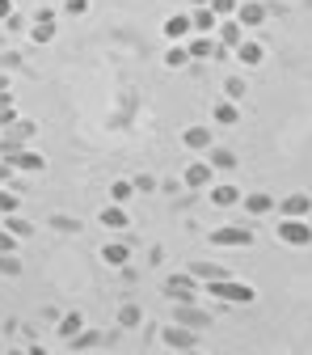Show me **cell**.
Returning <instances> with one entry per match:
<instances>
[{
    "label": "cell",
    "instance_id": "obj_9",
    "mask_svg": "<svg viewBox=\"0 0 312 355\" xmlns=\"http://www.w3.org/2000/svg\"><path fill=\"white\" fill-rule=\"evenodd\" d=\"M160 343H165V347H177V351H186V347H199V330H190V326H182V322H173V326L160 330Z\"/></svg>",
    "mask_w": 312,
    "mask_h": 355
},
{
    "label": "cell",
    "instance_id": "obj_1",
    "mask_svg": "<svg viewBox=\"0 0 312 355\" xmlns=\"http://www.w3.org/2000/svg\"><path fill=\"white\" fill-rule=\"evenodd\" d=\"M203 292H207L211 300H219V304H253V296H257L249 284H241V279H232V275L203 284Z\"/></svg>",
    "mask_w": 312,
    "mask_h": 355
},
{
    "label": "cell",
    "instance_id": "obj_22",
    "mask_svg": "<svg viewBox=\"0 0 312 355\" xmlns=\"http://www.w3.org/2000/svg\"><path fill=\"white\" fill-rule=\"evenodd\" d=\"M211 119H215L219 127H237L241 110H237V102H228V98H224V102H215V106H211Z\"/></svg>",
    "mask_w": 312,
    "mask_h": 355
},
{
    "label": "cell",
    "instance_id": "obj_32",
    "mask_svg": "<svg viewBox=\"0 0 312 355\" xmlns=\"http://www.w3.org/2000/svg\"><path fill=\"white\" fill-rule=\"evenodd\" d=\"M21 207V195L17 191H0V216H13Z\"/></svg>",
    "mask_w": 312,
    "mask_h": 355
},
{
    "label": "cell",
    "instance_id": "obj_6",
    "mask_svg": "<svg viewBox=\"0 0 312 355\" xmlns=\"http://www.w3.org/2000/svg\"><path fill=\"white\" fill-rule=\"evenodd\" d=\"M0 157H9V165L17 173H42V169H47V157L34 153V148H13V153H0Z\"/></svg>",
    "mask_w": 312,
    "mask_h": 355
},
{
    "label": "cell",
    "instance_id": "obj_18",
    "mask_svg": "<svg viewBox=\"0 0 312 355\" xmlns=\"http://www.w3.org/2000/svg\"><path fill=\"white\" fill-rule=\"evenodd\" d=\"M30 38L38 42V47H47V42L55 38V13H38V21L30 26Z\"/></svg>",
    "mask_w": 312,
    "mask_h": 355
},
{
    "label": "cell",
    "instance_id": "obj_21",
    "mask_svg": "<svg viewBox=\"0 0 312 355\" xmlns=\"http://www.w3.org/2000/svg\"><path fill=\"white\" fill-rule=\"evenodd\" d=\"M98 254H102V262H106V266H127V262H131V250H127L122 241H106Z\"/></svg>",
    "mask_w": 312,
    "mask_h": 355
},
{
    "label": "cell",
    "instance_id": "obj_42",
    "mask_svg": "<svg viewBox=\"0 0 312 355\" xmlns=\"http://www.w3.org/2000/svg\"><path fill=\"white\" fill-rule=\"evenodd\" d=\"M194 5H211V0H194Z\"/></svg>",
    "mask_w": 312,
    "mask_h": 355
},
{
    "label": "cell",
    "instance_id": "obj_16",
    "mask_svg": "<svg viewBox=\"0 0 312 355\" xmlns=\"http://www.w3.org/2000/svg\"><path fill=\"white\" fill-rule=\"evenodd\" d=\"M190 34H194L190 13H177V17H169V21H165V38H169V42H186Z\"/></svg>",
    "mask_w": 312,
    "mask_h": 355
},
{
    "label": "cell",
    "instance_id": "obj_29",
    "mask_svg": "<svg viewBox=\"0 0 312 355\" xmlns=\"http://www.w3.org/2000/svg\"><path fill=\"white\" fill-rule=\"evenodd\" d=\"M5 229H9V233H17V237H30V233H34V225H30V220H21L17 211H13V216H5Z\"/></svg>",
    "mask_w": 312,
    "mask_h": 355
},
{
    "label": "cell",
    "instance_id": "obj_28",
    "mask_svg": "<svg viewBox=\"0 0 312 355\" xmlns=\"http://www.w3.org/2000/svg\"><path fill=\"white\" fill-rule=\"evenodd\" d=\"M131 195H136V182H131V178H118V182L110 187V199H114V203H127Z\"/></svg>",
    "mask_w": 312,
    "mask_h": 355
},
{
    "label": "cell",
    "instance_id": "obj_38",
    "mask_svg": "<svg viewBox=\"0 0 312 355\" xmlns=\"http://www.w3.org/2000/svg\"><path fill=\"white\" fill-rule=\"evenodd\" d=\"M9 173H13V165H9V157H0V182H9Z\"/></svg>",
    "mask_w": 312,
    "mask_h": 355
},
{
    "label": "cell",
    "instance_id": "obj_20",
    "mask_svg": "<svg viewBox=\"0 0 312 355\" xmlns=\"http://www.w3.org/2000/svg\"><path fill=\"white\" fill-rule=\"evenodd\" d=\"M182 144L194 148V153H207L211 148V127H186L182 131Z\"/></svg>",
    "mask_w": 312,
    "mask_h": 355
},
{
    "label": "cell",
    "instance_id": "obj_30",
    "mask_svg": "<svg viewBox=\"0 0 312 355\" xmlns=\"http://www.w3.org/2000/svg\"><path fill=\"white\" fill-rule=\"evenodd\" d=\"M140 318H144V313H140V304H122V309H118V322H122L127 330H136Z\"/></svg>",
    "mask_w": 312,
    "mask_h": 355
},
{
    "label": "cell",
    "instance_id": "obj_15",
    "mask_svg": "<svg viewBox=\"0 0 312 355\" xmlns=\"http://www.w3.org/2000/svg\"><path fill=\"white\" fill-rule=\"evenodd\" d=\"M98 220H102V229H110V233H122V229L131 225V216H127V207H122V203H106Z\"/></svg>",
    "mask_w": 312,
    "mask_h": 355
},
{
    "label": "cell",
    "instance_id": "obj_25",
    "mask_svg": "<svg viewBox=\"0 0 312 355\" xmlns=\"http://www.w3.org/2000/svg\"><path fill=\"white\" fill-rule=\"evenodd\" d=\"M80 330H84V313H80V309H72V313L59 318V338H76Z\"/></svg>",
    "mask_w": 312,
    "mask_h": 355
},
{
    "label": "cell",
    "instance_id": "obj_12",
    "mask_svg": "<svg viewBox=\"0 0 312 355\" xmlns=\"http://www.w3.org/2000/svg\"><path fill=\"white\" fill-rule=\"evenodd\" d=\"M207 195H211V203H215V207H237V203L245 199V191H241V187H232V182H211V187H207Z\"/></svg>",
    "mask_w": 312,
    "mask_h": 355
},
{
    "label": "cell",
    "instance_id": "obj_13",
    "mask_svg": "<svg viewBox=\"0 0 312 355\" xmlns=\"http://www.w3.org/2000/svg\"><path fill=\"white\" fill-rule=\"evenodd\" d=\"M215 38H219V47L237 51V42L245 38V26H241L237 17H219V26H215Z\"/></svg>",
    "mask_w": 312,
    "mask_h": 355
},
{
    "label": "cell",
    "instance_id": "obj_26",
    "mask_svg": "<svg viewBox=\"0 0 312 355\" xmlns=\"http://www.w3.org/2000/svg\"><path fill=\"white\" fill-rule=\"evenodd\" d=\"M207 161H211L215 169H224V173L237 169V153H232V148H215V144H211V148H207Z\"/></svg>",
    "mask_w": 312,
    "mask_h": 355
},
{
    "label": "cell",
    "instance_id": "obj_40",
    "mask_svg": "<svg viewBox=\"0 0 312 355\" xmlns=\"http://www.w3.org/2000/svg\"><path fill=\"white\" fill-rule=\"evenodd\" d=\"M5 17H13V0H0V21Z\"/></svg>",
    "mask_w": 312,
    "mask_h": 355
},
{
    "label": "cell",
    "instance_id": "obj_36",
    "mask_svg": "<svg viewBox=\"0 0 312 355\" xmlns=\"http://www.w3.org/2000/svg\"><path fill=\"white\" fill-rule=\"evenodd\" d=\"M136 191H144V195H148V191H156V182H152L148 173H140V178H136Z\"/></svg>",
    "mask_w": 312,
    "mask_h": 355
},
{
    "label": "cell",
    "instance_id": "obj_8",
    "mask_svg": "<svg viewBox=\"0 0 312 355\" xmlns=\"http://www.w3.org/2000/svg\"><path fill=\"white\" fill-rule=\"evenodd\" d=\"M182 182H186L190 191H207V187L215 182V165H211V161H190L186 173H182Z\"/></svg>",
    "mask_w": 312,
    "mask_h": 355
},
{
    "label": "cell",
    "instance_id": "obj_24",
    "mask_svg": "<svg viewBox=\"0 0 312 355\" xmlns=\"http://www.w3.org/2000/svg\"><path fill=\"white\" fill-rule=\"evenodd\" d=\"M190 275H194L199 284H211V279H224L228 271H224L219 262H194V266H190Z\"/></svg>",
    "mask_w": 312,
    "mask_h": 355
},
{
    "label": "cell",
    "instance_id": "obj_31",
    "mask_svg": "<svg viewBox=\"0 0 312 355\" xmlns=\"http://www.w3.org/2000/svg\"><path fill=\"white\" fill-rule=\"evenodd\" d=\"M245 89H249V85H245L241 76H228V80H224V98H228V102H241Z\"/></svg>",
    "mask_w": 312,
    "mask_h": 355
},
{
    "label": "cell",
    "instance_id": "obj_7",
    "mask_svg": "<svg viewBox=\"0 0 312 355\" xmlns=\"http://www.w3.org/2000/svg\"><path fill=\"white\" fill-rule=\"evenodd\" d=\"M34 136V123H26V119H13L9 127H5V136H0V153H13V148H26V140Z\"/></svg>",
    "mask_w": 312,
    "mask_h": 355
},
{
    "label": "cell",
    "instance_id": "obj_17",
    "mask_svg": "<svg viewBox=\"0 0 312 355\" xmlns=\"http://www.w3.org/2000/svg\"><path fill=\"white\" fill-rule=\"evenodd\" d=\"M190 21H194V34H215V26H219V13H215L211 5H194Z\"/></svg>",
    "mask_w": 312,
    "mask_h": 355
},
{
    "label": "cell",
    "instance_id": "obj_37",
    "mask_svg": "<svg viewBox=\"0 0 312 355\" xmlns=\"http://www.w3.org/2000/svg\"><path fill=\"white\" fill-rule=\"evenodd\" d=\"M13 119H17V106H13V110H0V131H5V127H9Z\"/></svg>",
    "mask_w": 312,
    "mask_h": 355
},
{
    "label": "cell",
    "instance_id": "obj_2",
    "mask_svg": "<svg viewBox=\"0 0 312 355\" xmlns=\"http://www.w3.org/2000/svg\"><path fill=\"white\" fill-rule=\"evenodd\" d=\"M275 237L283 245H291V250H304V245H312V220L308 216H279L275 220Z\"/></svg>",
    "mask_w": 312,
    "mask_h": 355
},
{
    "label": "cell",
    "instance_id": "obj_4",
    "mask_svg": "<svg viewBox=\"0 0 312 355\" xmlns=\"http://www.w3.org/2000/svg\"><path fill=\"white\" fill-rule=\"evenodd\" d=\"M211 245H237V250H245V245H253V229L249 225H219V229H211Z\"/></svg>",
    "mask_w": 312,
    "mask_h": 355
},
{
    "label": "cell",
    "instance_id": "obj_23",
    "mask_svg": "<svg viewBox=\"0 0 312 355\" xmlns=\"http://www.w3.org/2000/svg\"><path fill=\"white\" fill-rule=\"evenodd\" d=\"M279 216H312V199L308 195H287L279 203Z\"/></svg>",
    "mask_w": 312,
    "mask_h": 355
},
{
    "label": "cell",
    "instance_id": "obj_34",
    "mask_svg": "<svg viewBox=\"0 0 312 355\" xmlns=\"http://www.w3.org/2000/svg\"><path fill=\"white\" fill-rule=\"evenodd\" d=\"M17 233H9V229H0V254H17Z\"/></svg>",
    "mask_w": 312,
    "mask_h": 355
},
{
    "label": "cell",
    "instance_id": "obj_41",
    "mask_svg": "<svg viewBox=\"0 0 312 355\" xmlns=\"http://www.w3.org/2000/svg\"><path fill=\"white\" fill-rule=\"evenodd\" d=\"M0 94H9V76H0Z\"/></svg>",
    "mask_w": 312,
    "mask_h": 355
},
{
    "label": "cell",
    "instance_id": "obj_10",
    "mask_svg": "<svg viewBox=\"0 0 312 355\" xmlns=\"http://www.w3.org/2000/svg\"><path fill=\"white\" fill-rule=\"evenodd\" d=\"M173 322H182V326H190V330H207V326H211V313H203L194 300H182V304L173 309Z\"/></svg>",
    "mask_w": 312,
    "mask_h": 355
},
{
    "label": "cell",
    "instance_id": "obj_5",
    "mask_svg": "<svg viewBox=\"0 0 312 355\" xmlns=\"http://www.w3.org/2000/svg\"><path fill=\"white\" fill-rule=\"evenodd\" d=\"M186 47H190V60H219V55L228 51V47H219L215 34H190Z\"/></svg>",
    "mask_w": 312,
    "mask_h": 355
},
{
    "label": "cell",
    "instance_id": "obj_11",
    "mask_svg": "<svg viewBox=\"0 0 312 355\" xmlns=\"http://www.w3.org/2000/svg\"><path fill=\"white\" fill-rule=\"evenodd\" d=\"M232 55H237V64H241V68H257V64L266 60V47H261L257 38H241Z\"/></svg>",
    "mask_w": 312,
    "mask_h": 355
},
{
    "label": "cell",
    "instance_id": "obj_35",
    "mask_svg": "<svg viewBox=\"0 0 312 355\" xmlns=\"http://www.w3.org/2000/svg\"><path fill=\"white\" fill-rule=\"evenodd\" d=\"M237 5H241V0H211V9L219 17H237Z\"/></svg>",
    "mask_w": 312,
    "mask_h": 355
},
{
    "label": "cell",
    "instance_id": "obj_33",
    "mask_svg": "<svg viewBox=\"0 0 312 355\" xmlns=\"http://www.w3.org/2000/svg\"><path fill=\"white\" fill-rule=\"evenodd\" d=\"M0 275H21V258L17 254H0Z\"/></svg>",
    "mask_w": 312,
    "mask_h": 355
},
{
    "label": "cell",
    "instance_id": "obj_3",
    "mask_svg": "<svg viewBox=\"0 0 312 355\" xmlns=\"http://www.w3.org/2000/svg\"><path fill=\"white\" fill-rule=\"evenodd\" d=\"M173 304H182V300H199V292H203V284L186 271V275H165V288H160Z\"/></svg>",
    "mask_w": 312,
    "mask_h": 355
},
{
    "label": "cell",
    "instance_id": "obj_39",
    "mask_svg": "<svg viewBox=\"0 0 312 355\" xmlns=\"http://www.w3.org/2000/svg\"><path fill=\"white\" fill-rule=\"evenodd\" d=\"M89 9V0H68V13H84Z\"/></svg>",
    "mask_w": 312,
    "mask_h": 355
},
{
    "label": "cell",
    "instance_id": "obj_43",
    "mask_svg": "<svg viewBox=\"0 0 312 355\" xmlns=\"http://www.w3.org/2000/svg\"><path fill=\"white\" fill-rule=\"evenodd\" d=\"M308 220H312V216H308Z\"/></svg>",
    "mask_w": 312,
    "mask_h": 355
},
{
    "label": "cell",
    "instance_id": "obj_19",
    "mask_svg": "<svg viewBox=\"0 0 312 355\" xmlns=\"http://www.w3.org/2000/svg\"><path fill=\"white\" fill-rule=\"evenodd\" d=\"M241 203H245V211H249V216H270V211H279V203H275L270 195H261V191H253V195H245Z\"/></svg>",
    "mask_w": 312,
    "mask_h": 355
},
{
    "label": "cell",
    "instance_id": "obj_14",
    "mask_svg": "<svg viewBox=\"0 0 312 355\" xmlns=\"http://www.w3.org/2000/svg\"><path fill=\"white\" fill-rule=\"evenodd\" d=\"M237 21H241L245 30L266 26V5H261V0H241V5H237Z\"/></svg>",
    "mask_w": 312,
    "mask_h": 355
},
{
    "label": "cell",
    "instance_id": "obj_27",
    "mask_svg": "<svg viewBox=\"0 0 312 355\" xmlns=\"http://www.w3.org/2000/svg\"><path fill=\"white\" fill-rule=\"evenodd\" d=\"M165 64H169V68H186V64H194V60H190V47H186V42H173V47L165 51Z\"/></svg>",
    "mask_w": 312,
    "mask_h": 355
}]
</instances>
